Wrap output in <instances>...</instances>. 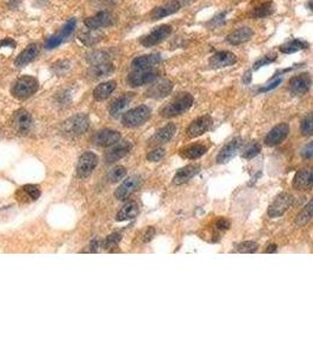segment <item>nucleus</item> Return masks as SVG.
Masks as SVG:
<instances>
[{
	"label": "nucleus",
	"instance_id": "1",
	"mask_svg": "<svg viewBox=\"0 0 313 354\" xmlns=\"http://www.w3.org/2000/svg\"><path fill=\"white\" fill-rule=\"evenodd\" d=\"M192 105H193V97H192V95L184 92V94L178 95L177 97H174L172 101L169 103V104L164 106V108L160 110V115L170 118V117H174L186 112Z\"/></svg>",
	"mask_w": 313,
	"mask_h": 354
},
{
	"label": "nucleus",
	"instance_id": "2",
	"mask_svg": "<svg viewBox=\"0 0 313 354\" xmlns=\"http://www.w3.org/2000/svg\"><path fill=\"white\" fill-rule=\"evenodd\" d=\"M39 83L34 77L32 76H23L14 81L12 86V95L16 98L25 99L31 97L38 91Z\"/></svg>",
	"mask_w": 313,
	"mask_h": 354
},
{
	"label": "nucleus",
	"instance_id": "3",
	"mask_svg": "<svg viewBox=\"0 0 313 354\" xmlns=\"http://www.w3.org/2000/svg\"><path fill=\"white\" fill-rule=\"evenodd\" d=\"M151 110L146 105H140L137 108L131 109L130 111L125 112L122 117V123L127 127L139 126L144 124L150 118Z\"/></svg>",
	"mask_w": 313,
	"mask_h": 354
},
{
	"label": "nucleus",
	"instance_id": "4",
	"mask_svg": "<svg viewBox=\"0 0 313 354\" xmlns=\"http://www.w3.org/2000/svg\"><path fill=\"white\" fill-rule=\"evenodd\" d=\"M88 126H90V119H88V117L84 115V113H79V115H76L65 120L63 129L66 134L78 136V135L86 132Z\"/></svg>",
	"mask_w": 313,
	"mask_h": 354
},
{
	"label": "nucleus",
	"instance_id": "5",
	"mask_svg": "<svg viewBox=\"0 0 313 354\" xmlns=\"http://www.w3.org/2000/svg\"><path fill=\"white\" fill-rule=\"evenodd\" d=\"M159 72L156 70H134L133 72H131L127 77V81L131 86L137 87L141 86V85L151 84L158 78Z\"/></svg>",
	"mask_w": 313,
	"mask_h": 354
},
{
	"label": "nucleus",
	"instance_id": "6",
	"mask_svg": "<svg viewBox=\"0 0 313 354\" xmlns=\"http://www.w3.org/2000/svg\"><path fill=\"white\" fill-rule=\"evenodd\" d=\"M172 32V27L170 25H160V26L155 27L153 31L150 32L147 35H145L140 39V44L144 45L145 48H151V46H154L159 42H162L163 40L169 37Z\"/></svg>",
	"mask_w": 313,
	"mask_h": 354
},
{
	"label": "nucleus",
	"instance_id": "7",
	"mask_svg": "<svg viewBox=\"0 0 313 354\" xmlns=\"http://www.w3.org/2000/svg\"><path fill=\"white\" fill-rule=\"evenodd\" d=\"M98 164V157L93 152H85L84 155L80 156L79 162L77 165V173L80 179L87 177L91 175L95 166Z\"/></svg>",
	"mask_w": 313,
	"mask_h": 354
},
{
	"label": "nucleus",
	"instance_id": "8",
	"mask_svg": "<svg viewBox=\"0 0 313 354\" xmlns=\"http://www.w3.org/2000/svg\"><path fill=\"white\" fill-rule=\"evenodd\" d=\"M292 204V196L287 193H282L275 198L272 204L269 208L270 217H279L285 212Z\"/></svg>",
	"mask_w": 313,
	"mask_h": 354
},
{
	"label": "nucleus",
	"instance_id": "9",
	"mask_svg": "<svg viewBox=\"0 0 313 354\" xmlns=\"http://www.w3.org/2000/svg\"><path fill=\"white\" fill-rule=\"evenodd\" d=\"M312 85V79L307 73L298 74V76L291 78L289 81V88L291 94L296 96L305 95L310 90Z\"/></svg>",
	"mask_w": 313,
	"mask_h": 354
},
{
	"label": "nucleus",
	"instance_id": "10",
	"mask_svg": "<svg viewBox=\"0 0 313 354\" xmlns=\"http://www.w3.org/2000/svg\"><path fill=\"white\" fill-rule=\"evenodd\" d=\"M113 14L108 12V11H101L94 16L88 17L85 19V25L87 28H95V30H100L102 27L110 26L113 24Z\"/></svg>",
	"mask_w": 313,
	"mask_h": 354
},
{
	"label": "nucleus",
	"instance_id": "11",
	"mask_svg": "<svg viewBox=\"0 0 313 354\" xmlns=\"http://www.w3.org/2000/svg\"><path fill=\"white\" fill-rule=\"evenodd\" d=\"M293 187L297 190H310L313 188V166L299 170L293 179Z\"/></svg>",
	"mask_w": 313,
	"mask_h": 354
},
{
	"label": "nucleus",
	"instance_id": "12",
	"mask_svg": "<svg viewBox=\"0 0 313 354\" xmlns=\"http://www.w3.org/2000/svg\"><path fill=\"white\" fill-rule=\"evenodd\" d=\"M237 56L230 51H220L213 55L210 58V66L212 69H223V67L231 66L237 63Z\"/></svg>",
	"mask_w": 313,
	"mask_h": 354
},
{
	"label": "nucleus",
	"instance_id": "13",
	"mask_svg": "<svg viewBox=\"0 0 313 354\" xmlns=\"http://www.w3.org/2000/svg\"><path fill=\"white\" fill-rule=\"evenodd\" d=\"M212 125V118L210 116H201L197 118L195 120H193L190 124V126L187 127L186 130V135L188 137L194 138L200 136V135L205 134L206 131H207L210 127Z\"/></svg>",
	"mask_w": 313,
	"mask_h": 354
},
{
	"label": "nucleus",
	"instance_id": "14",
	"mask_svg": "<svg viewBox=\"0 0 313 354\" xmlns=\"http://www.w3.org/2000/svg\"><path fill=\"white\" fill-rule=\"evenodd\" d=\"M290 132V127L287 124L282 123L273 127V129L265 137V143L269 147H275V145L282 143V142L287 137Z\"/></svg>",
	"mask_w": 313,
	"mask_h": 354
},
{
	"label": "nucleus",
	"instance_id": "15",
	"mask_svg": "<svg viewBox=\"0 0 313 354\" xmlns=\"http://www.w3.org/2000/svg\"><path fill=\"white\" fill-rule=\"evenodd\" d=\"M180 9V3L178 0H166L163 5H160L151 12V19L152 20H159L162 18H165L167 16L178 12V10Z\"/></svg>",
	"mask_w": 313,
	"mask_h": 354
},
{
	"label": "nucleus",
	"instance_id": "16",
	"mask_svg": "<svg viewBox=\"0 0 313 354\" xmlns=\"http://www.w3.org/2000/svg\"><path fill=\"white\" fill-rule=\"evenodd\" d=\"M162 62V57L158 53H152V55H145L137 57L132 60V67L134 70H151L155 65Z\"/></svg>",
	"mask_w": 313,
	"mask_h": 354
},
{
	"label": "nucleus",
	"instance_id": "17",
	"mask_svg": "<svg viewBox=\"0 0 313 354\" xmlns=\"http://www.w3.org/2000/svg\"><path fill=\"white\" fill-rule=\"evenodd\" d=\"M13 126L18 132L26 134L32 126V117L26 110H18L13 117Z\"/></svg>",
	"mask_w": 313,
	"mask_h": 354
},
{
	"label": "nucleus",
	"instance_id": "18",
	"mask_svg": "<svg viewBox=\"0 0 313 354\" xmlns=\"http://www.w3.org/2000/svg\"><path fill=\"white\" fill-rule=\"evenodd\" d=\"M120 134L116 130H101L94 136V143L99 147H111L120 141Z\"/></svg>",
	"mask_w": 313,
	"mask_h": 354
},
{
	"label": "nucleus",
	"instance_id": "19",
	"mask_svg": "<svg viewBox=\"0 0 313 354\" xmlns=\"http://www.w3.org/2000/svg\"><path fill=\"white\" fill-rule=\"evenodd\" d=\"M241 144H243L241 138H234L233 141H231L229 144H226L225 147L220 150L218 156H217V162L218 163L229 162L231 158L237 155V152L240 149Z\"/></svg>",
	"mask_w": 313,
	"mask_h": 354
},
{
	"label": "nucleus",
	"instance_id": "20",
	"mask_svg": "<svg viewBox=\"0 0 313 354\" xmlns=\"http://www.w3.org/2000/svg\"><path fill=\"white\" fill-rule=\"evenodd\" d=\"M173 88V84L170 80L163 79L152 84L150 88L146 91V95L152 98H163L171 94Z\"/></svg>",
	"mask_w": 313,
	"mask_h": 354
},
{
	"label": "nucleus",
	"instance_id": "21",
	"mask_svg": "<svg viewBox=\"0 0 313 354\" xmlns=\"http://www.w3.org/2000/svg\"><path fill=\"white\" fill-rule=\"evenodd\" d=\"M140 184V177L139 176H132L130 179L124 181L118 189L116 191V197L118 200H125L126 197H129L134 190L139 187Z\"/></svg>",
	"mask_w": 313,
	"mask_h": 354
},
{
	"label": "nucleus",
	"instance_id": "22",
	"mask_svg": "<svg viewBox=\"0 0 313 354\" xmlns=\"http://www.w3.org/2000/svg\"><path fill=\"white\" fill-rule=\"evenodd\" d=\"M39 53V49L37 44H30L27 48H25L23 51L19 53V56L17 57L16 60H14V65L17 67H23L26 66L27 64H30L31 62L37 58Z\"/></svg>",
	"mask_w": 313,
	"mask_h": 354
},
{
	"label": "nucleus",
	"instance_id": "23",
	"mask_svg": "<svg viewBox=\"0 0 313 354\" xmlns=\"http://www.w3.org/2000/svg\"><path fill=\"white\" fill-rule=\"evenodd\" d=\"M132 149V145L129 142H123L118 145H116L115 148H112L108 154L105 156V159L108 163H113L119 161L120 158L125 157V156L129 154Z\"/></svg>",
	"mask_w": 313,
	"mask_h": 354
},
{
	"label": "nucleus",
	"instance_id": "24",
	"mask_svg": "<svg viewBox=\"0 0 313 354\" xmlns=\"http://www.w3.org/2000/svg\"><path fill=\"white\" fill-rule=\"evenodd\" d=\"M253 37V31H252V28L244 26L238 28V30L233 31L232 33L227 35L226 40L230 42L231 45H239L243 44V42L250 40V39Z\"/></svg>",
	"mask_w": 313,
	"mask_h": 354
},
{
	"label": "nucleus",
	"instance_id": "25",
	"mask_svg": "<svg viewBox=\"0 0 313 354\" xmlns=\"http://www.w3.org/2000/svg\"><path fill=\"white\" fill-rule=\"evenodd\" d=\"M174 132H176V125H174L173 123H169L167 125L156 131L154 136L152 137L151 144L159 145V144L167 143V142L173 137Z\"/></svg>",
	"mask_w": 313,
	"mask_h": 354
},
{
	"label": "nucleus",
	"instance_id": "26",
	"mask_svg": "<svg viewBox=\"0 0 313 354\" xmlns=\"http://www.w3.org/2000/svg\"><path fill=\"white\" fill-rule=\"evenodd\" d=\"M105 34L102 33L100 30H95V28H88L87 31L80 32L78 38L83 44L87 46H93L98 44L99 41H101L104 39Z\"/></svg>",
	"mask_w": 313,
	"mask_h": 354
},
{
	"label": "nucleus",
	"instance_id": "27",
	"mask_svg": "<svg viewBox=\"0 0 313 354\" xmlns=\"http://www.w3.org/2000/svg\"><path fill=\"white\" fill-rule=\"evenodd\" d=\"M115 71V65L111 62H105L97 64V65H92L88 74L93 78V79H100V78H105L113 73Z\"/></svg>",
	"mask_w": 313,
	"mask_h": 354
},
{
	"label": "nucleus",
	"instance_id": "28",
	"mask_svg": "<svg viewBox=\"0 0 313 354\" xmlns=\"http://www.w3.org/2000/svg\"><path fill=\"white\" fill-rule=\"evenodd\" d=\"M116 87L117 83L115 80H109L105 81V83L99 84L93 90V98L95 101H105L106 98H109L113 94Z\"/></svg>",
	"mask_w": 313,
	"mask_h": 354
},
{
	"label": "nucleus",
	"instance_id": "29",
	"mask_svg": "<svg viewBox=\"0 0 313 354\" xmlns=\"http://www.w3.org/2000/svg\"><path fill=\"white\" fill-rule=\"evenodd\" d=\"M199 171H200V166L197 164L185 166V168L180 169L179 171L176 173V176H174L173 179V182L174 184H183L185 182H187L188 180H191L192 177H194Z\"/></svg>",
	"mask_w": 313,
	"mask_h": 354
},
{
	"label": "nucleus",
	"instance_id": "30",
	"mask_svg": "<svg viewBox=\"0 0 313 354\" xmlns=\"http://www.w3.org/2000/svg\"><path fill=\"white\" fill-rule=\"evenodd\" d=\"M133 97H134L133 94H125L120 96L119 98H117L116 101L112 103L111 108H110V113H111V116L113 117L119 116L120 113L124 111V109H125L126 106L132 102Z\"/></svg>",
	"mask_w": 313,
	"mask_h": 354
},
{
	"label": "nucleus",
	"instance_id": "31",
	"mask_svg": "<svg viewBox=\"0 0 313 354\" xmlns=\"http://www.w3.org/2000/svg\"><path fill=\"white\" fill-rule=\"evenodd\" d=\"M139 212V208H138L137 203H127L122 208V210L117 215V221H127V219L134 218Z\"/></svg>",
	"mask_w": 313,
	"mask_h": 354
},
{
	"label": "nucleus",
	"instance_id": "32",
	"mask_svg": "<svg viewBox=\"0 0 313 354\" xmlns=\"http://www.w3.org/2000/svg\"><path fill=\"white\" fill-rule=\"evenodd\" d=\"M312 217H313V198L306 205H305L303 209H301L299 214L297 215L296 225L299 227H303L306 225Z\"/></svg>",
	"mask_w": 313,
	"mask_h": 354
},
{
	"label": "nucleus",
	"instance_id": "33",
	"mask_svg": "<svg viewBox=\"0 0 313 354\" xmlns=\"http://www.w3.org/2000/svg\"><path fill=\"white\" fill-rule=\"evenodd\" d=\"M307 48H308V44L306 41L300 40V39H293V40L287 41L286 44L280 46V51L283 53H294Z\"/></svg>",
	"mask_w": 313,
	"mask_h": 354
},
{
	"label": "nucleus",
	"instance_id": "34",
	"mask_svg": "<svg viewBox=\"0 0 313 354\" xmlns=\"http://www.w3.org/2000/svg\"><path fill=\"white\" fill-rule=\"evenodd\" d=\"M86 60L91 65H97V64L110 62V55L105 51H100V50H97V51H92L86 55Z\"/></svg>",
	"mask_w": 313,
	"mask_h": 354
},
{
	"label": "nucleus",
	"instance_id": "35",
	"mask_svg": "<svg viewBox=\"0 0 313 354\" xmlns=\"http://www.w3.org/2000/svg\"><path fill=\"white\" fill-rule=\"evenodd\" d=\"M205 152H206V148L204 147V145L195 144V145H192V147H190V148L185 149V150L183 151V156L186 158L194 159V158L200 157V156L204 155Z\"/></svg>",
	"mask_w": 313,
	"mask_h": 354
},
{
	"label": "nucleus",
	"instance_id": "36",
	"mask_svg": "<svg viewBox=\"0 0 313 354\" xmlns=\"http://www.w3.org/2000/svg\"><path fill=\"white\" fill-rule=\"evenodd\" d=\"M273 9H275V7H273L272 2L264 3V4H262L260 6L255 7V9L253 10V13H252V16L258 17V18L270 16V14L273 12Z\"/></svg>",
	"mask_w": 313,
	"mask_h": 354
},
{
	"label": "nucleus",
	"instance_id": "37",
	"mask_svg": "<svg viewBox=\"0 0 313 354\" xmlns=\"http://www.w3.org/2000/svg\"><path fill=\"white\" fill-rule=\"evenodd\" d=\"M300 131L304 136H311L313 135V112L308 113L301 122Z\"/></svg>",
	"mask_w": 313,
	"mask_h": 354
},
{
	"label": "nucleus",
	"instance_id": "38",
	"mask_svg": "<svg viewBox=\"0 0 313 354\" xmlns=\"http://www.w3.org/2000/svg\"><path fill=\"white\" fill-rule=\"evenodd\" d=\"M126 175V169L124 168V166H116L115 169H112L111 171L109 172L108 175V180L110 182H119L120 180H123L124 177Z\"/></svg>",
	"mask_w": 313,
	"mask_h": 354
},
{
	"label": "nucleus",
	"instance_id": "39",
	"mask_svg": "<svg viewBox=\"0 0 313 354\" xmlns=\"http://www.w3.org/2000/svg\"><path fill=\"white\" fill-rule=\"evenodd\" d=\"M258 249V244L255 242H252V241H247V242H243L240 244H238L236 251L238 253H255Z\"/></svg>",
	"mask_w": 313,
	"mask_h": 354
},
{
	"label": "nucleus",
	"instance_id": "40",
	"mask_svg": "<svg viewBox=\"0 0 313 354\" xmlns=\"http://www.w3.org/2000/svg\"><path fill=\"white\" fill-rule=\"evenodd\" d=\"M64 39L65 38L63 37L62 33L53 34V35H51V37L47 38V40H46V42H45V48L48 49V50L55 49V48H57V46H59L60 44H62Z\"/></svg>",
	"mask_w": 313,
	"mask_h": 354
},
{
	"label": "nucleus",
	"instance_id": "41",
	"mask_svg": "<svg viewBox=\"0 0 313 354\" xmlns=\"http://www.w3.org/2000/svg\"><path fill=\"white\" fill-rule=\"evenodd\" d=\"M122 240V235L118 233H113L111 235H109L106 237L104 242H102V247L104 248H111V247H116L117 244L119 243V241Z\"/></svg>",
	"mask_w": 313,
	"mask_h": 354
},
{
	"label": "nucleus",
	"instance_id": "42",
	"mask_svg": "<svg viewBox=\"0 0 313 354\" xmlns=\"http://www.w3.org/2000/svg\"><path fill=\"white\" fill-rule=\"evenodd\" d=\"M23 189L25 193L32 198V200H37V198H39V196H40V189H39V187L34 186V184H27V186H25Z\"/></svg>",
	"mask_w": 313,
	"mask_h": 354
},
{
	"label": "nucleus",
	"instance_id": "43",
	"mask_svg": "<svg viewBox=\"0 0 313 354\" xmlns=\"http://www.w3.org/2000/svg\"><path fill=\"white\" fill-rule=\"evenodd\" d=\"M76 23L77 21H76V19H74V18H72V19H70L69 21H67V23L65 24V26L63 27L62 32H60V33L63 34L64 38H67L69 35H71V33H72V32L74 31V27H76Z\"/></svg>",
	"mask_w": 313,
	"mask_h": 354
},
{
	"label": "nucleus",
	"instance_id": "44",
	"mask_svg": "<svg viewBox=\"0 0 313 354\" xmlns=\"http://www.w3.org/2000/svg\"><path fill=\"white\" fill-rule=\"evenodd\" d=\"M277 59V56L275 55H271V56H265V57H263L262 59H259L258 62H255L254 63V65H253V69L254 70H258V69H260L262 66H264V65H268V64H271L275 62V60Z\"/></svg>",
	"mask_w": 313,
	"mask_h": 354
},
{
	"label": "nucleus",
	"instance_id": "45",
	"mask_svg": "<svg viewBox=\"0 0 313 354\" xmlns=\"http://www.w3.org/2000/svg\"><path fill=\"white\" fill-rule=\"evenodd\" d=\"M260 152V145L257 143H252L250 147L247 148L246 152L244 154L245 158H253L254 156H257Z\"/></svg>",
	"mask_w": 313,
	"mask_h": 354
},
{
	"label": "nucleus",
	"instance_id": "46",
	"mask_svg": "<svg viewBox=\"0 0 313 354\" xmlns=\"http://www.w3.org/2000/svg\"><path fill=\"white\" fill-rule=\"evenodd\" d=\"M164 156H165V150L164 149H155V150L151 151L150 154L147 155V159L151 162H159Z\"/></svg>",
	"mask_w": 313,
	"mask_h": 354
},
{
	"label": "nucleus",
	"instance_id": "47",
	"mask_svg": "<svg viewBox=\"0 0 313 354\" xmlns=\"http://www.w3.org/2000/svg\"><path fill=\"white\" fill-rule=\"evenodd\" d=\"M301 156L304 158H312L313 157V142L308 143L307 145H305L303 150H301Z\"/></svg>",
	"mask_w": 313,
	"mask_h": 354
},
{
	"label": "nucleus",
	"instance_id": "48",
	"mask_svg": "<svg viewBox=\"0 0 313 354\" xmlns=\"http://www.w3.org/2000/svg\"><path fill=\"white\" fill-rule=\"evenodd\" d=\"M216 227H217V228H218L219 230L229 229V228H230V222L227 221V219H225V218H220L219 221H217Z\"/></svg>",
	"mask_w": 313,
	"mask_h": 354
},
{
	"label": "nucleus",
	"instance_id": "49",
	"mask_svg": "<svg viewBox=\"0 0 313 354\" xmlns=\"http://www.w3.org/2000/svg\"><path fill=\"white\" fill-rule=\"evenodd\" d=\"M282 83V79L280 78H278L276 81H273V83H271L269 85V86H265V87H262L260 88V92H265V91H270V90H272V88H275L278 86V85Z\"/></svg>",
	"mask_w": 313,
	"mask_h": 354
},
{
	"label": "nucleus",
	"instance_id": "50",
	"mask_svg": "<svg viewBox=\"0 0 313 354\" xmlns=\"http://www.w3.org/2000/svg\"><path fill=\"white\" fill-rule=\"evenodd\" d=\"M2 46H11V48H16V41L11 38H5L0 41V48Z\"/></svg>",
	"mask_w": 313,
	"mask_h": 354
},
{
	"label": "nucleus",
	"instance_id": "51",
	"mask_svg": "<svg viewBox=\"0 0 313 354\" xmlns=\"http://www.w3.org/2000/svg\"><path fill=\"white\" fill-rule=\"evenodd\" d=\"M153 235H154V229L153 228H148L146 234H145V241H146V242H147V241H150L152 237H153Z\"/></svg>",
	"mask_w": 313,
	"mask_h": 354
},
{
	"label": "nucleus",
	"instance_id": "52",
	"mask_svg": "<svg viewBox=\"0 0 313 354\" xmlns=\"http://www.w3.org/2000/svg\"><path fill=\"white\" fill-rule=\"evenodd\" d=\"M276 250H277V246H276V244H270L269 249L266 250V253H275Z\"/></svg>",
	"mask_w": 313,
	"mask_h": 354
}]
</instances>
